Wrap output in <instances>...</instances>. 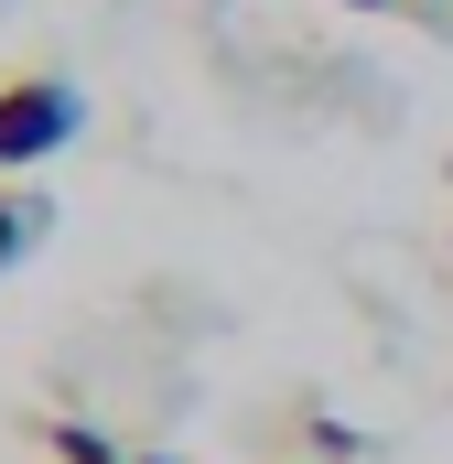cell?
I'll return each mask as SVG.
<instances>
[{"instance_id": "6da1fadb", "label": "cell", "mask_w": 453, "mask_h": 464, "mask_svg": "<svg viewBox=\"0 0 453 464\" xmlns=\"http://www.w3.org/2000/svg\"><path fill=\"white\" fill-rule=\"evenodd\" d=\"M76 130H87L76 76H54V65H22V76H0V173H22V162H54Z\"/></svg>"}, {"instance_id": "277c9868", "label": "cell", "mask_w": 453, "mask_h": 464, "mask_svg": "<svg viewBox=\"0 0 453 464\" xmlns=\"http://www.w3.org/2000/svg\"><path fill=\"white\" fill-rule=\"evenodd\" d=\"M335 11H389V0H335Z\"/></svg>"}, {"instance_id": "3957f363", "label": "cell", "mask_w": 453, "mask_h": 464, "mask_svg": "<svg viewBox=\"0 0 453 464\" xmlns=\"http://www.w3.org/2000/svg\"><path fill=\"white\" fill-rule=\"evenodd\" d=\"M43 443H54L65 464H130V454L109 443V432H98V421H43Z\"/></svg>"}, {"instance_id": "5b68a950", "label": "cell", "mask_w": 453, "mask_h": 464, "mask_svg": "<svg viewBox=\"0 0 453 464\" xmlns=\"http://www.w3.org/2000/svg\"><path fill=\"white\" fill-rule=\"evenodd\" d=\"M130 464H184V454H130Z\"/></svg>"}, {"instance_id": "7a4b0ae2", "label": "cell", "mask_w": 453, "mask_h": 464, "mask_svg": "<svg viewBox=\"0 0 453 464\" xmlns=\"http://www.w3.org/2000/svg\"><path fill=\"white\" fill-rule=\"evenodd\" d=\"M33 237H43V195H11V184H0V270H11Z\"/></svg>"}, {"instance_id": "8992f818", "label": "cell", "mask_w": 453, "mask_h": 464, "mask_svg": "<svg viewBox=\"0 0 453 464\" xmlns=\"http://www.w3.org/2000/svg\"><path fill=\"white\" fill-rule=\"evenodd\" d=\"M410 11H453V0H410Z\"/></svg>"}]
</instances>
